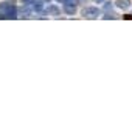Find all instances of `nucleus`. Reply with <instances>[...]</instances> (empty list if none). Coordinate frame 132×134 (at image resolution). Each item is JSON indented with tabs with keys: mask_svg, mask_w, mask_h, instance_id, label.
Returning a JSON list of instances; mask_svg holds the SVG:
<instances>
[{
	"mask_svg": "<svg viewBox=\"0 0 132 134\" xmlns=\"http://www.w3.org/2000/svg\"><path fill=\"white\" fill-rule=\"evenodd\" d=\"M99 14H101V11L98 8H95V6H86L82 9V16L86 19H98Z\"/></svg>",
	"mask_w": 132,
	"mask_h": 134,
	"instance_id": "f03ea898",
	"label": "nucleus"
},
{
	"mask_svg": "<svg viewBox=\"0 0 132 134\" xmlns=\"http://www.w3.org/2000/svg\"><path fill=\"white\" fill-rule=\"evenodd\" d=\"M34 0H22V3H23V5H30V6H31V3H33Z\"/></svg>",
	"mask_w": 132,
	"mask_h": 134,
	"instance_id": "9d476101",
	"label": "nucleus"
},
{
	"mask_svg": "<svg viewBox=\"0 0 132 134\" xmlns=\"http://www.w3.org/2000/svg\"><path fill=\"white\" fill-rule=\"evenodd\" d=\"M95 2H98V3H101V2H104V0H95Z\"/></svg>",
	"mask_w": 132,
	"mask_h": 134,
	"instance_id": "f8f14e48",
	"label": "nucleus"
},
{
	"mask_svg": "<svg viewBox=\"0 0 132 134\" xmlns=\"http://www.w3.org/2000/svg\"><path fill=\"white\" fill-rule=\"evenodd\" d=\"M64 3H68V5H78L79 0H62Z\"/></svg>",
	"mask_w": 132,
	"mask_h": 134,
	"instance_id": "6e6552de",
	"label": "nucleus"
},
{
	"mask_svg": "<svg viewBox=\"0 0 132 134\" xmlns=\"http://www.w3.org/2000/svg\"><path fill=\"white\" fill-rule=\"evenodd\" d=\"M117 6L120 9H128L131 6V0H117Z\"/></svg>",
	"mask_w": 132,
	"mask_h": 134,
	"instance_id": "39448f33",
	"label": "nucleus"
},
{
	"mask_svg": "<svg viewBox=\"0 0 132 134\" xmlns=\"http://www.w3.org/2000/svg\"><path fill=\"white\" fill-rule=\"evenodd\" d=\"M104 11H106V13H112V3H110V2L104 3Z\"/></svg>",
	"mask_w": 132,
	"mask_h": 134,
	"instance_id": "0eeeda50",
	"label": "nucleus"
},
{
	"mask_svg": "<svg viewBox=\"0 0 132 134\" xmlns=\"http://www.w3.org/2000/svg\"><path fill=\"white\" fill-rule=\"evenodd\" d=\"M104 19H115V14H113V13H107V14L104 16Z\"/></svg>",
	"mask_w": 132,
	"mask_h": 134,
	"instance_id": "1a4fd4ad",
	"label": "nucleus"
},
{
	"mask_svg": "<svg viewBox=\"0 0 132 134\" xmlns=\"http://www.w3.org/2000/svg\"><path fill=\"white\" fill-rule=\"evenodd\" d=\"M47 14H50V16H59V14H61V9H59L56 5H48Z\"/></svg>",
	"mask_w": 132,
	"mask_h": 134,
	"instance_id": "7ed1b4c3",
	"label": "nucleus"
},
{
	"mask_svg": "<svg viewBox=\"0 0 132 134\" xmlns=\"http://www.w3.org/2000/svg\"><path fill=\"white\" fill-rule=\"evenodd\" d=\"M0 17H2V16H0Z\"/></svg>",
	"mask_w": 132,
	"mask_h": 134,
	"instance_id": "2eb2a0df",
	"label": "nucleus"
},
{
	"mask_svg": "<svg viewBox=\"0 0 132 134\" xmlns=\"http://www.w3.org/2000/svg\"><path fill=\"white\" fill-rule=\"evenodd\" d=\"M0 14L3 19H17V8L13 3L3 2L0 3Z\"/></svg>",
	"mask_w": 132,
	"mask_h": 134,
	"instance_id": "f257e3e1",
	"label": "nucleus"
},
{
	"mask_svg": "<svg viewBox=\"0 0 132 134\" xmlns=\"http://www.w3.org/2000/svg\"><path fill=\"white\" fill-rule=\"evenodd\" d=\"M31 8H33L34 11H42V8H44V2L42 0H34L33 3H31Z\"/></svg>",
	"mask_w": 132,
	"mask_h": 134,
	"instance_id": "423d86ee",
	"label": "nucleus"
},
{
	"mask_svg": "<svg viewBox=\"0 0 132 134\" xmlns=\"http://www.w3.org/2000/svg\"><path fill=\"white\" fill-rule=\"evenodd\" d=\"M64 11H65L67 14H70V16L76 14V5H68V3H64Z\"/></svg>",
	"mask_w": 132,
	"mask_h": 134,
	"instance_id": "20e7f679",
	"label": "nucleus"
},
{
	"mask_svg": "<svg viewBox=\"0 0 132 134\" xmlns=\"http://www.w3.org/2000/svg\"><path fill=\"white\" fill-rule=\"evenodd\" d=\"M58 2H62V0H58Z\"/></svg>",
	"mask_w": 132,
	"mask_h": 134,
	"instance_id": "4468645a",
	"label": "nucleus"
},
{
	"mask_svg": "<svg viewBox=\"0 0 132 134\" xmlns=\"http://www.w3.org/2000/svg\"><path fill=\"white\" fill-rule=\"evenodd\" d=\"M124 19H128V20H132V16H129V14H128V16H124Z\"/></svg>",
	"mask_w": 132,
	"mask_h": 134,
	"instance_id": "9b49d317",
	"label": "nucleus"
},
{
	"mask_svg": "<svg viewBox=\"0 0 132 134\" xmlns=\"http://www.w3.org/2000/svg\"><path fill=\"white\" fill-rule=\"evenodd\" d=\"M45 2H50V0H45Z\"/></svg>",
	"mask_w": 132,
	"mask_h": 134,
	"instance_id": "ddd939ff",
	"label": "nucleus"
}]
</instances>
